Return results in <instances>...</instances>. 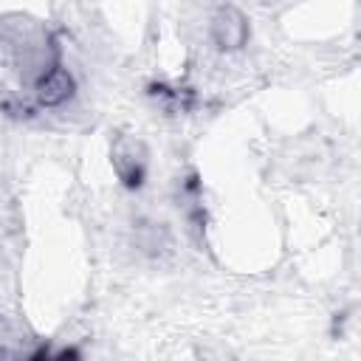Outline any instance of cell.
<instances>
[{
    "label": "cell",
    "instance_id": "6da1fadb",
    "mask_svg": "<svg viewBox=\"0 0 361 361\" xmlns=\"http://www.w3.org/2000/svg\"><path fill=\"white\" fill-rule=\"evenodd\" d=\"M113 166L127 186H138L144 178V147L133 138H121L113 147Z\"/></svg>",
    "mask_w": 361,
    "mask_h": 361
},
{
    "label": "cell",
    "instance_id": "7a4b0ae2",
    "mask_svg": "<svg viewBox=\"0 0 361 361\" xmlns=\"http://www.w3.org/2000/svg\"><path fill=\"white\" fill-rule=\"evenodd\" d=\"M71 96H73V79H71L68 71L51 68V71H45L39 76V82H37V99H39V104L56 107V104L68 102Z\"/></svg>",
    "mask_w": 361,
    "mask_h": 361
},
{
    "label": "cell",
    "instance_id": "3957f363",
    "mask_svg": "<svg viewBox=\"0 0 361 361\" xmlns=\"http://www.w3.org/2000/svg\"><path fill=\"white\" fill-rule=\"evenodd\" d=\"M212 37H214V42L220 45V48H240L243 42H245V37H248V25H245V20H243V14L240 11H234V8H223L217 17H214V25H212Z\"/></svg>",
    "mask_w": 361,
    "mask_h": 361
},
{
    "label": "cell",
    "instance_id": "277c9868",
    "mask_svg": "<svg viewBox=\"0 0 361 361\" xmlns=\"http://www.w3.org/2000/svg\"><path fill=\"white\" fill-rule=\"evenodd\" d=\"M31 361H59V358H51V355H48V350H39V353H37Z\"/></svg>",
    "mask_w": 361,
    "mask_h": 361
}]
</instances>
